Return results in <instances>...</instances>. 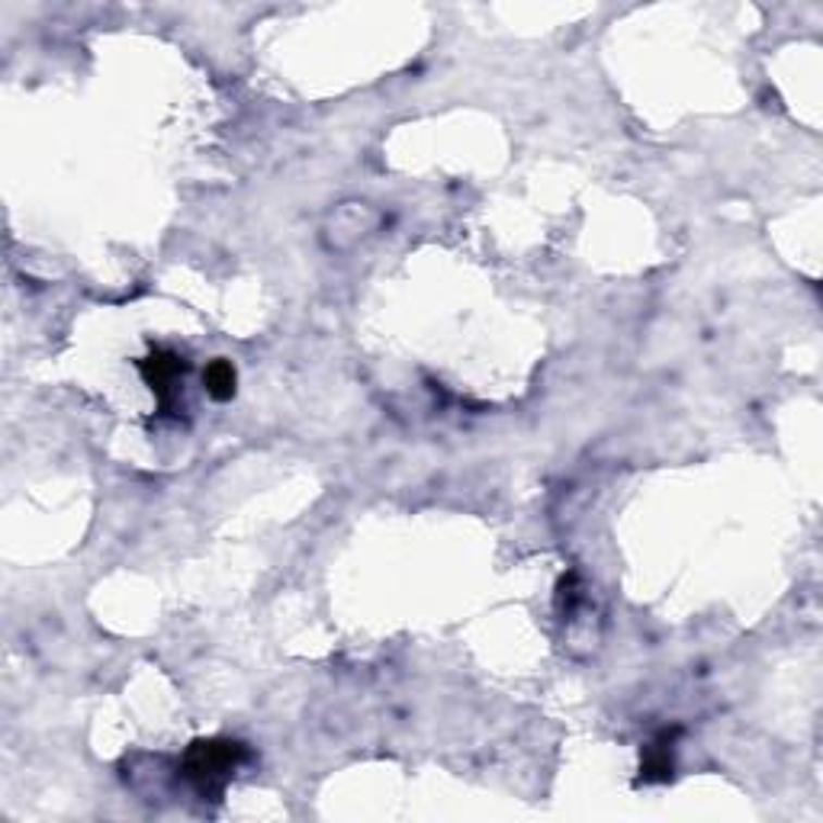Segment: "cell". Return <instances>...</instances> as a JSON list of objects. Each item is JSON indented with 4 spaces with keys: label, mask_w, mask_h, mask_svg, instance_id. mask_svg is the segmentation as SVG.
<instances>
[{
    "label": "cell",
    "mask_w": 823,
    "mask_h": 823,
    "mask_svg": "<svg viewBox=\"0 0 823 823\" xmlns=\"http://www.w3.org/2000/svg\"><path fill=\"white\" fill-rule=\"evenodd\" d=\"M203 383H207V392L216 399V402H225V399H232L235 396V383H238V376H235V367L220 358V361H213L207 371H203Z\"/></svg>",
    "instance_id": "277c9868"
},
{
    "label": "cell",
    "mask_w": 823,
    "mask_h": 823,
    "mask_svg": "<svg viewBox=\"0 0 823 823\" xmlns=\"http://www.w3.org/2000/svg\"><path fill=\"white\" fill-rule=\"evenodd\" d=\"M673 775V737L663 734L660 744H650L640 762V778L644 782H666Z\"/></svg>",
    "instance_id": "3957f363"
},
{
    "label": "cell",
    "mask_w": 823,
    "mask_h": 823,
    "mask_svg": "<svg viewBox=\"0 0 823 823\" xmlns=\"http://www.w3.org/2000/svg\"><path fill=\"white\" fill-rule=\"evenodd\" d=\"M187 374V361L174 351H151L149 358L142 361V376L151 386L154 399L161 402V409L167 412L177 399V383Z\"/></svg>",
    "instance_id": "7a4b0ae2"
},
{
    "label": "cell",
    "mask_w": 823,
    "mask_h": 823,
    "mask_svg": "<svg viewBox=\"0 0 823 823\" xmlns=\"http://www.w3.org/2000/svg\"><path fill=\"white\" fill-rule=\"evenodd\" d=\"M248 759L245 744L235 740H197L184 756V775L200 795H220L232 772Z\"/></svg>",
    "instance_id": "6da1fadb"
}]
</instances>
